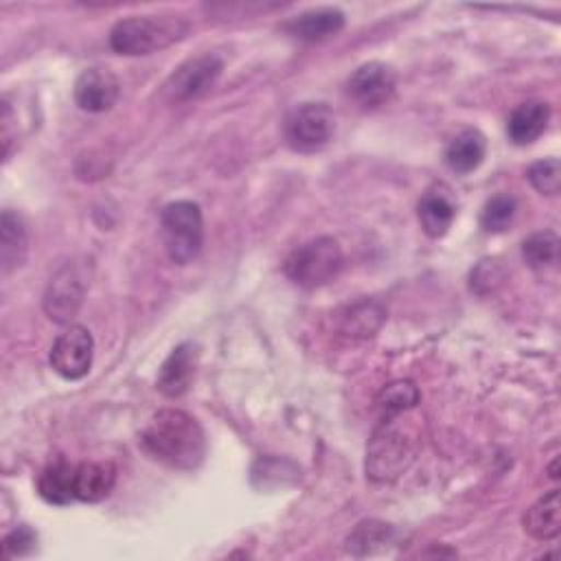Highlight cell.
Returning a JSON list of instances; mask_svg holds the SVG:
<instances>
[{
    "label": "cell",
    "instance_id": "cell-15",
    "mask_svg": "<svg viewBox=\"0 0 561 561\" xmlns=\"http://www.w3.org/2000/svg\"><path fill=\"white\" fill-rule=\"evenodd\" d=\"M117 482V467L110 460L80 463L75 471V498L82 502H102Z\"/></svg>",
    "mask_w": 561,
    "mask_h": 561
},
{
    "label": "cell",
    "instance_id": "cell-20",
    "mask_svg": "<svg viewBox=\"0 0 561 561\" xmlns=\"http://www.w3.org/2000/svg\"><path fill=\"white\" fill-rule=\"evenodd\" d=\"M524 530L537 541H550L561 530V504L559 489H552L539 498L524 515Z\"/></svg>",
    "mask_w": 561,
    "mask_h": 561
},
{
    "label": "cell",
    "instance_id": "cell-12",
    "mask_svg": "<svg viewBox=\"0 0 561 561\" xmlns=\"http://www.w3.org/2000/svg\"><path fill=\"white\" fill-rule=\"evenodd\" d=\"M198 360H200V351L194 342L178 344L159 371V379H156L159 390L172 399L183 397L191 388V382H194L196 369H198Z\"/></svg>",
    "mask_w": 561,
    "mask_h": 561
},
{
    "label": "cell",
    "instance_id": "cell-6",
    "mask_svg": "<svg viewBox=\"0 0 561 561\" xmlns=\"http://www.w3.org/2000/svg\"><path fill=\"white\" fill-rule=\"evenodd\" d=\"M285 141L294 152L314 154L329 145L336 132V117L327 104H301L285 119Z\"/></svg>",
    "mask_w": 561,
    "mask_h": 561
},
{
    "label": "cell",
    "instance_id": "cell-10",
    "mask_svg": "<svg viewBox=\"0 0 561 561\" xmlns=\"http://www.w3.org/2000/svg\"><path fill=\"white\" fill-rule=\"evenodd\" d=\"M397 89V75L393 67L384 62L362 65L349 80V95L366 110H375L388 104Z\"/></svg>",
    "mask_w": 561,
    "mask_h": 561
},
{
    "label": "cell",
    "instance_id": "cell-5",
    "mask_svg": "<svg viewBox=\"0 0 561 561\" xmlns=\"http://www.w3.org/2000/svg\"><path fill=\"white\" fill-rule=\"evenodd\" d=\"M161 226L165 250L174 264L187 266L200 255L204 244V222L196 202L178 200L167 204L161 213Z\"/></svg>",
    "mask_w": 561,
    "mask_h": 561
},
{
    "label": "cell",
    "instance_id": "cell-9",
    "mask_svg": "<svg viewBox=\"0 0 561 561\" xmlns=\"http://www.w3.org/2000/svg\"><path fill=\"white\" fill-rule=\"evenodd\" d=\"M224 62L218 56H200L185 62L167 82L165 91L172 102H194L204 97L222 78Z\"/></svg>",
    "mask_w": 561,
    "mask_h": 561
},
{
    "label": "cell",
    "instance_id": "cell-1",
    "mask_svg": "<svg viewBox=\"0 0 561 561\" xmlns=\"http://www.w3.org/2000/svg\"><path fill=\"white\" fill-rule=\"evenodd\" d=\"M143 449L183 471H194L204 463L207 436L202 425L185 410L165 408L159 410L141 432Z\"/></svg>",
    "mask_w": 561,
    "mask_h": 561
},
{
    "label": "cell",
    "instance_id": "cell-14",
    "mask_svg": "<svg viewBox=\"0 0 561 561\" xmlns=\"http://www.w3.org/2000/svg\"><path fill=\"white\" fill-rule=\"evenodd\" d=\"M548 121H550V106L546 102L519 104L506 121L509 141L519 148L530 145L544 135Z\"/></svg>",
    "mask_w": 561,
    "mask_h": 561
},
{
    "label": "cell",
    "instance_id": "cell-18",
    "mask_svg": "<svg viewBox=\"0 0 561 561\" xmlns=\"http://www.w3.org/2000/svg\"><path fill=\"white\" fill-rule=\"evenodd\" d=\"M456 218V204L443 189H430L419 202V222L428 237L439 239L447 235Z\"/></svg>",
    "mask_w": 561,
    "mask_h": 561
},
{
    "label": "cell",
    "instance_id": "cell-25",
    "mask_svg": "<svg viewBox=\"0 0 561 561\" xmlns=\"http://www.w3.org/2000/svg\"><path fill=\"white\" fill-rule=\"evenodd\" d=\"M393 535V526L384 522H362L355 533L349 537V550L355 554H373V546L388 544Z\"/></svg>",
    "mask_w": 561,
    "mask_h": 561
},
{
    "label": "cell",
    "instance_id": "cell-28",
    "mask_svg": "<svg viewBox=\"0 0 561 561\" xmlns=\"http://www.w3.org/2000/svg\"><path fill=\"white\" fill-rule=\"evenodd\" d=\"M36 548V533L30 526H19L5 537V557H25Z\"/></svg>",
    "mask_w": 561,
    "mask_h": 561
},
{
    "label": "cell",
    "instance_id": "cell-26",
    "mask_svg": "<svg viewBox=\"0 0 561 561\" xmlns=\"http://www.w3.org/2000/svg\"><path fill=\"white\" fill-rule=\"evenodd\" d=\"M526 178L541 196H557L561 189V163L557 159L539 161L528 167Z\"/></svg>",
    "mask_w": 561,
    "mask_h": 561
},
{
    "label": "cell",
    "instance_id": "cell-16",
    "mask_svg": "<svg viewBox=\"0 0 561 561\" xmlns=\"http://www.w3.org/2000/svg\"><path fill=\"white\" fill-rule=\"evenodd\" d=\"M75 471H78V465L69 463L67 458H58L49 463L38 478V493L43 495V500L56 506H67L73 500H78Z\"/></svg>",
    "mask_w": 561,
    "mask_h": 561
},
{
    "label": "cell",
    "instance_id": "cell-4",
    "mask_svg": "<svg viewBox=\"0 0 561 561\" xmlns=\"http://www.w3.org/2000/svg\"><path fill=\"white\" fill-rule=\"evenodd\" d=\"M344 255L334 237H316L299 246L285 261V274L303 290H318L338 279Z\"/></svg>",
    "mask_w": 561,
    "mask_h": 561
},
{
    "label": "cell",
    "instance_id": "cell-11",
    "mask_svg": "<svg viewBox=\"0 0 561 561\" xmlns=\"http://www.w3.org/2000/svg\"><path fill=\"white\" fill-rule=\"evenodd\" d=\"M121 95L117 75L108 69H86L75 82V104L93 115L108 113Z\"/></svg>",
    "mask_w": 561,
    "mask_h": 561
},
{
    "label": "cell",
    "instance_id": "cell-21",
    "mask_svg": "<svg viewBox=\"0 0 561 561\" xmlns=\"http://www.w3.org/2000/svg\"><path fill=\"white\" fill-rule=\"evenodd\" d=\"M384 318H386V314L379 303L362 301V303L347 307V312L340 318V331H342V336H347L351 340H366L377 334Z\"/></svg>",
    "mask_w": 561,
    "mask_h": 561
},
{
    "label": "cell",
    "instance_id": "cell-2",
    "mask_svg": "<svg viewBox=\"0 0 561 561\" xmlns=\"http://www.w3.org/2000/svg\"><path fill=\"white\" fill-rule=\"evenodd\" d=\"M410 412V410H408ZM406 412L382 417L366 449V476L375 482H390L401 476L417 454V430L404 421Z\"/></svg>",
    "mask_w": 561,
    "mask_h": 561
},
{
    "label": "cell",
    "instance_id": "cell-24",
    "mask_svg": "<svg viewBox=\"0 0 561 561\" xmlns=\"http://www.w3.org/2000/svg\"><path fill=\"white\" fill-rule=\"evenodd\" d=\"M515 211H517V202L513 196H506V194L495 196L484 204L480 224L487 233H504L513 224Z\"/></svg>",
    "mask_w": 561,
    "mask_h": 561
},
{
    "label": "cell",
    "instance_id": "cell-27",
    "mask_svg": "<svg viewBox=\"0 0 561 561\" xmlns=\"http://www.w3.org/2000/svg\"><path fill=\"white\" fill-rule=\"evenodd\" d=\"M504 281V270L495 261H482L474 272H471V290L476 294H489L493 292L500 283Z\"/></svg>",
    "mask_w": 561,
    "mask_h": 561
},
{
    "label": "cell",
    "instance_id": "cell-8",
    "mask_svg": "<svg viewBox=\"0 0 561 561\" xmlns=\"http://www.w3.org/2000/svg\"><path fill=\"white\" fill-rule=\"evenodd\" d=\"M86 277L84 270L75 264L65 266L49 283L45 292V312L58 325H69L86 296Z\"/></svg>",
    "mask_w": 561,
    "mask_h": 561
},
{
    "label": "cell",
    "instance_id": "cell-19",
    "mask_svg": "<svg viewBox=\"0 0 561 561\" xmlns=\"http://www.w3.org/2000/svg\"><path fill=\"white\" fill-rule=\"evenodd\" d=\"M30 237L27 226L19 213L8 209L0 222V257H3V272L10 274L12 270L21 268L27 259Z\"/></svg>",
    "mask_w": 561,
    "mask_h": 561
},
{
    "label": "cell",
    "instance_id": "cell-13",
    "mask_svg": "<svg viewBox=\"0 0 561 561\" xmlns=\"http://www.w3.org/2000/svg\"><path fill=\"white\" fill-rule=\"evenodd\" d=\"M344 27V14L336 8H318L303 12L301 16L285 23V32L299 40L305 43H320L336 34H340Z\"/></svg>",
    "mask_w": 561,
    "mask_h": 561
},
{
    "label": "cell",
    "instance_id": "cell-17",
    "mask_svg": "<svg viewBox=\"0 0 561 561\" xmlns=\"http://www.w3.org/2000/svg\"><path fill=\"white\" fill-rule=\"evenodd\" d=\"M487 156V139L478 130L458 132L445 148V163L456 174H471Z\"/></svg>",
    "mask_w": 561,
    "mask_h": 561
},
{
    "label": "cell",
    "instance_id": "cell-7",
    "mask_svg": "<svg viewBox=\"0 0 561 561\" xmlns=\"http://www.w3.org/2000/svg\"><path fill=\"white\" fill-rule=\"evenodd\" d=\"M93 355H95V340L91 331L82 325H71L54 342L49 360L58 375L75 382L91 373Z\"/></svg>",
    "mask_w": 561,
    "mask_h": 561
},
{
    "label": "cell",
    "instance_id": "cell-23",
    "mask_svg": "<svg viewBox=\"0 0 561 561\" xmlns=\"http://www.w3.org/2000/svg\"><path fill=\"white\" fill-rule=\"evenodd\" d=\"M522 257L533 270L548 268L559 259V237L550 231L533 233L522 242Z\"/></svg>",
    "mask_w": 561,
    "mask_h": 561
},
{
    "label": "cell",
    "instance_id": "cell-22",
    "mask_svg": "<svg viewBox=\"0 0 561 561\" xmlns=\"http://www.w3.org/2000/svg\"><path fill=\"white\" fill-rule=\"evenodd\" d=\"M419 399H421L419 388L408 379H399V382H393L386 388H382L375 404H377V410L382 417H390V414L412 410L419 404Z\"/></svg>",
    "mask_w": 561,
    "mask_h": 561
},
{
    "label": "cell",
    "instance_id": "cell-3",
    "mask_svg": "<svg viewBox=\"0 0 561 561\" xmlns=\"http://www.w3.org/2000/svg\"><path fill=\"white\" fill-rule=\"evenodd\" d=\"M191 25L183 16H135L115 25L110 47L121 56H150L180 43Z\"/></svg>",
    "mask_w": 561,
    "mask_h": 561
}]
</instances>
